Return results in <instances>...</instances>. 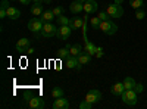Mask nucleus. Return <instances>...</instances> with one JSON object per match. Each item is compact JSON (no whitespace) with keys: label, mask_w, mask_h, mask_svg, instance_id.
I'll return each mask as SVG.
<instances>
[{"label":"nucleus","mask_w":147,"mask_h":109,"mask_svg":"<svg viewBox=\"0 0 147 109\" xmlns=\"http://www.w3.org/2000/svg\"><path fill=\"white\" fill-rule=\"evenodd\" d=\"M121 99L125 105L128 106H136L137 105V100H138V93L131 89V90H124V93L121 94Z\"/></svg>","instance_id":"f257e3e1"},{"label":"nucleus","mask_w":147,"mask_h":109,"mask_svg":"<svg viewBox=\"0 0 147 109\" xmlns=\"http://www.w3.org/2000/svg\"><path fill=\"white\" fill-rule=\"evenodd\" d=\"M43 25H44V22H43V19L41 18H32V19H30L28 21V30L31 31V32H34L37 37H41V30H43Z\"/></svg>","instance_id":"f03ea898"},{"label":"nucleus","mask_w":147,"mask_h":109,"mask_svg":"<svg viewBox=\"0 0 147 109\" xmlns=\"http://www.w3.org/2000/svg\"><path fill=\"white\" fill-rule=\"evenodd\" d=\"M105 34L107 35H113L116 31H118V25L112 21V19H107V21H102L100 22V27H99Z\"/></svg>","instance_id":"7ed1b4c3"},{"label":"nucleus","mask_w":147,"mask_h":109,"mask_svg":"<svg viewBox=\"0 0 147 109\" xmlns=\"http://www.w3.org/2000/svg\"><path fill=\"white\" fill-rule=\"evenodd\" d=\"M40 34H41V37H44V39H52V37H55V35L57 34V28L52 22H44L43 30H41Z\"/></svg>","instance_id":"20e7f679"},{"label":"nucleus","mask_w":147,"mask_h":109,"mask_svg":"<svg viewBox=\"0 0 147 109\" xmlns=\"http://www.w3.org/2000/svg\"><path fill=\"white\" fill-rule=\"evenodd\" d=\"M106 12H107V15H109L110 18H115V19L122 18V15H124V9H122V6H121V5H116V3L109 5V6L106 7Z\"/></svg>","instance_id":"39448f33"},{"label":"nucleus","mask_w":147,"mask_h":109,"mask_svg":"<svg viewBox=\"0 0 147 109\" xmlns=\"http://www.w3.org/2000/svg\"><path fill=\"white\" fill-rule=\"evenodd\" d=\"M103 99V96H102V93L99 91V90H96V89H93V90H90L87 94H85V100L87 102H90V103H99L100 100Z\"/></svg>","instance_id":"423d86ee"},{"label":"nucleus","mask_w":147,"mask_h":109,"mask_svg":"<svg viewBox=\"0 0 147 109\" xmlns=\"http://www.w3.org/2000/svg\"><path fill=\"white\" fill-rule=\"evenodd\" d=\"M71 32H72V28H71V25H59L56 37H57V39H60V40H63V41H66V40L69 39Z\"/></svg>","instance_id":"0eeeda50"},{"label":"nucleus","mask_w":147,"mask_h":109,"mask_svg":"<svg viewBox=\"0 0 147 109\" xmlns=\"http://www.w3.org/2000/svg\"><path fill=\"white\" fill-rule=\"evenodd\" d=\"M28 106L32 109H43L46 106V103H44V99L38 97V96H31L28 100Z\"/></svg>","instance_id":"6e6552de"},{"label":"nucleus","mask_w":147,"mask_h":109,"mask_svg":"<svg viewBox=\"0 0 147 109\" xmlns=\"http://www.w3.org/2000/svg\"><path fill=\"white\" fill-rule=\"evenodd\" d=\"M66 66L69 69H77V71H81V68H82V65L80 64L78 58L77 56H72V55L69 58H66Z\"/></svg>","instance_id":"1a4fd4ad"},{"label":"nucleus","mask_w":147,"mask_h":109,"mask_svg":"<svg viewBox=\"0 0 147 109\" xmlns=\"http://www.w3.org/2000/svg\"><path fill=\"white\" fill-rule=\"evenodd\" d=\"M97 7H99V5H97L96 0H87V2L84 3V12H85L87 15L97 12Z\"/></svg>","instance_id":"9d476101"},{"label":"nucleus","mask_w":147,"mask_h":109,"mask_svg":"<svg viewBox=\"0 0 147 109\" xmlns=\"http://www.w3.org/2000/svg\"><path fill=\"white\" fill-rule=\"evenodd\" d=\"M69 10L72 12L74 15H80L81 12L84 10V3H81L80 0H74V2L69 5Z\"/></svg>","instance_id":"9b49d317"},{"label":"nucleus","mask_w":147,"mask_h":109,"mask_svg":"<svg viewBox=\"0 0 147 109\" xmlns=\"http://www.w3.org/2000/svg\"><path fill=\"white\" fill-rule=\"evenodd\" d=\"M69 108V102L68 99H65L63 96L62 97H56L53 102V109H68Z\"/></svg>","instance_id":"f8f14e48"},{"label":"nucleus","mask_w":147,"mask_h":109,"mask_svg":"<svg viewBox=\"0 0 147 109\" xmlns=\"http://www.w3.org/2000/svg\"><path fill=\"white\" fill-rule=\"evenodd\" d=\"M44 3H34L30 10H31V15L32 16H41L43 15V12H44V7H43Z\"/></svg>","instance_id":"ddd939ff"},{"label":"nucleus","mask_w":147,"mask_h":109,"mask_svg":"<svg viewBox=\"0 0 147 109\" xmlns=\"http://www.w3.org/2000/svg\"><path fill=\"white\" fill-rule=\"evenodd\" d=\"M71 28H72V31L74 30H80V28H82V25H84V19L81 18V16H74L72 19H71Z\"/></svg>","instance_id":"4468645a"},{"label":"nucleus","mask_w":147,"mask_h":109,"mask_svg":"<svg viewBox=\"0 0 147 109\" xmlns=\"http://www.w3.org/2000/svg\"><path fill=\"white\" fill-rule=\"evenodd\" d=\"M28 47H30V40H28V39H21V40H18V43H16V50H18V52L24 53V52H27Z\"/></svg>","instance_id":"2eb2a0df"},{"label":"nucleus","mask_w":147,"mask_h":109,"mask_svg":"<svg viewBox=\"0 0 147 109\" xmlns=\"http://www.w3.org/2000/svg\"><path fill=\"white\" fill-rule=\"evenodd\" d=\"M6 12H7V16H9L10 19H13V21L21 16V10H19L18 7H15V6H9V7L6 9Z\"/></svg>","instance_id":"dca6fc26"},{"label":"nucleus","mask_w":147,"mask_h":109,"mask_svg":"<svg viewBox=\"0 0 147 109\" xmlns=\"http://www.w3.org/2000/svg\"><path fill=\"white\" fill-rule=\"evenodd\" d=\"M77 58H78V60H80V64H81V65H87V64L91 62V55H88L85 50H82Z\"/></svg>","instance_id":"f3484780"},{"label":"nucleus","mask_w":147,"mask_h":109,"mask_svg":"<svg viewBox=\"0 0 147 109\" xmlns=\"http://www.w3.org/2000/svg\"><path fill=\"white\" fill-rule=\"evenodd\" d=\"M124 90H125L124 83H115L113 86H112V89H110L112 94H115V96H121L122 93H124Z\"/></svg>","instance_id":"a211bd4d"},{"label":"nucleus","mask_w":147,"mask_h":109,"mask_svg":"<svg viewBox=\"0 0 147 109\" xmlns=\"http://www.w3.org/2000/svg\"><path fill=\"white\" fill-rule=\"evenodd\" d=\"M84 40H85V43H84V50L87 52L88 55H91V56H94V53H96V44H93L91 41H88L87 39L84 37Z\"/></svg>","instance_id":"6ab92c4d"},{"label":"nucleus","mask_w":147,"mask_h":109,"mask_svg":"<svg viewBox=\"0 0 147 109\" xmlns=\"http://www.w3.org/2000/svg\"><path fill=\"white\" fill-rule=\"evenodd\" d=\"M40 18L43 19V22H52L56 16H55V14H53V10L49 9V10H44V12H43V15H41Z\"/></svg>","instance_id":"aec40b11"},{"label":"nucleus","mask_w":147,"mask_h":109,"mask_svg":"<svg viewBox=\"0 0 147 109\" xmlns=\"http://www.w3.org/2000/svg\"><path fill=\"white\" fill-rule=\"evenodd\" d=\"M82 50H84V47H82L80 43H75V44H72V46L69 47V52H71L72 56H78Z\"/></svg>","instance_id":"412c9836"},{"label":"nucleus","mask_w":147,"mask_h":109,"mask_svg":"<svg viewBox=\"0 0 147 109\" xmlns=\"http://www.w3.org/2000/svg\"><path fill=\"white\" fill-rule=\"evenodd\" d=\"M69 47H71V46H65V47H62V49H59V50H57V56H59L60 59H66V58H69V56H71Z\"/></svg>","instance_id":"4be33fe9"},{"label":"nucleus","mask_w":147,"mask_h":109,"mask_svg":"<svg viewBox=\"0 0 147 109\" xmlns=\"http://www.w3.org/2000/svg\"><path fill=\"white\" fill-rule=\"evenodd\" d=\"M124 87H125V90H131V89H134V86H136V80L134 78H131V77H127L124 81Z\"/></svg>","instance_id":"5701e85b"},{"label":"nucleus","mask_w":147,"mask_h":109,"mask_svg":"<svg viewBox=\"0 0 147 109\" xmlns=\"http://www.w3.org/2000/svg\"><path fill=\"white\" fill-rule=\"evenodd\" d=\"M56 22L59 24V25H69V24H71V19H68V16L60 15V16L56 18Z\"/></svg>","instance_id":"b1692460"},{"label":"nucleus","mask_w":147,"mask_h":109,"mask_svg":"<svg viewBox=\"0 0 147 109\" xmlns=\"http://www.w3.org/2000/svg\"><path fill=\"white\" fill-rule=\"evenodd\" d=\"M100 22H102V19H100L99 16H91V19H90V24H91V28L97 30V28L100 27Z\"/></svg>","instance_id":"393cba45"},{"label":"nucleus","mask_w":147,"mask_h":109,"mask_svg":"<svg viewBox=\"0 0 147 109\" xmlns=\"http://www.w3.org/2000/svg\"><path fill=\"white\" fill-rule=\"evenodd\" d=\"M129 5L137 10V9H141L144 3H143V0H129Z\"/></svg>","instance_id":"a878e982"},{"label":"nucleus","mask_w":147,"mask_h":109,"mask_svg":"<svg viewBox=\"0 0 147 109\" xmlns=\"http://www.w3.org/2000/svg\"><path fill=\"white\" fill-rule=\"evenodd\" d=\"M52 96L56 99V97H62L63 96V90L60 89V87H55L53 90H52Z\"/></svg>","instance_id":"bb28decb"},{"label":"nucleus","mask_w":147,"mask_h":109,"mask_svg":"<svg viewBox=\"0 0 147 109\" xmlns=\"http://www.w3.org/2000/svg\"><path fill=\"white\" fill-rule=\"evenodd\" d=\"M52 10H53V14H55V16H56V18H57V16H60V15H63V12H65V9H63L62 6H56V7H53Z\"/></svg>","instance_id":"cd10ccee"},{"label":"nucleus","mask_w":147,"mask_h":109,"mask_svg":"<svg viewBox=\"0 0 147 109\" xmlns=\"http://www.w3.org/2000/svg\"><path fill=\"white\" fill-rule=\"evenodd\" d=\"M93 108V103H90V102H87V100H82V102H80V109H91Z\"/></svg>","instance_id":"c85d7f7f"},{"label":"nucleus","mask_w":147,"mask_h":109,"mask_svg":"<svg viewBox=\"0 0 147 109\" xmlns=\"http://www.w3.org/2000/svg\"><path fill=\"white\" fill-rule=\"evenodd\" d=\"M136 18H137L138 21L144 19V18H146V12H144L143 9H137V10H136Z\"/></svg>","instance_id":"c756f323"},{"label":"nucleus","mask_w":147,"mask_h":109,"mask_svg":"<svg viewBox=\"0 0 147 109\" xmlns=\"http://www.w3.org/2000/svg\"><path fill=\"white\" fill-rule=\"evenodd\" d=\"M103 55H105V52H103V47L97 46V47H96V53H94V56H96V58H103Z\"/></svg>","instance_id":"7c9ffc66"},{"label":"nucleus","mask_w":147,"mask_h":109,"mask_svg":"<svg viewBox=\"0 0 147 109\" xmlns=\"http://www.w3.org/2000/svg\"><path fill=\"white\" fill-rule=\"evenodd\" d=\"M97 16H99L102 21H107V19H110V16L107 15V12H99V15H97Z\"/></svg>","instance_id":"2f4dec72"},{"label":"nucleus","mask_w":147,"mask_h":109,"mask_svg":"<svg viewBox=\"0 0 147 109\" xmlns=\"http://www.w3.org/2000/svg\"><path fill=\"white\" fill-rule=\"evenodd\" d=\"M134 90H136L137 93H143V90H144V87H143V84H140V83L137 84V83H136V86H134Z\"/></svg>","instance_id":"473e14b6"},{"label":"nucleus","mask_w":147,"mask_h":109,"mask_svg":"<svg viewBox=\"0 0 147 109\" xmlns=\"http://www.w3.org/2000/svg\"><path fill=\"white\" fill-rule=\"evenodd\" d=\"M9 7V0H2L0 2V9H7Z\"/></svg>","instance_id":"72a5a7b5"},{"label":"nucleus","mask_w":147,"mask_h":109,"mask_svg":"<svg viewBox=\"0 0 147 109\" xmlns=\"http://www.w3.org/2000/svg\"><path fill=\"white\" fill-rule=\"evenodd\" d=\"M19 2H21L22 5H30V3L32 2V0H19Z\"/></svg>","instance_id":"f704fd0d"},{"label":"nucleus","mask_w":147,"mask_h":109,"mask_svg":"<svg viewBox=\"0 0 147 109\" xmlns=\"http://www.w3.org/2000/svg\"><path fill=\"white\" fill-rule=\"evenodd\" d=\"M32 52H34V49H32V47H28V49H27V55H32Z\"/></svg>","instance_id":"c9c22d12"},{"label":"nucleus","mask_w":147,"mask_h":109,"mask_svg":"<svg viewBox=\"0 0 147 109\" xmlns=\"http://www.w3.org/2000/svg\"><path fill=\"white\" fill-rule=\"evenodd\" d=\"M124 2H125V0H113V3H116V5H122Z\"/></svg>","instance_id":"e433bc0d"},{"label":"nucleus","mask_w":147,"mask_h":109,"mask_svg":"<svg viewBox=\"0 0 147 109\" xmlns=\"http://www.w3.org/2000/svg\"><path fill=\"white\" fill-rule=\"evenodd\" d=\"M34 3H44V0H32Z\"/></svg>","instance_id":"4c0bfd02"},{"label":"nucleus","mask_w":147,"mask_h":109,"mask_svg":"<svg viewBox=\"0 0 147 109\" xmlns=\"http://www.w3.org/2000/svg\"><path fill=\"white\" fill-rule=\"evenodd\" d=\"M52 2V0H44V3H50Z\"/></svg>","instance_id":"58836bf2"},{"label":"nucleus","mask_w":147,"mask_h":109,"mask_svg":"<svg viewBox=\"0 0 147 109\" xmlns=\"http://www.w3.org/2000/svg\"><path fill=\"white\" fill-rule=\"evenodd\" d=\"M80 2H81V3H85V2H87V0H80Z\"/></svg>","instance_id":"ea45409f"},{"label":"nucleus","mask_w":147,"mask_h":109,"mask_svg":"<svg viewBox=\"0 0 147 109\" xmlns=\"http://www.w3.org/2000/svg\"><path fill=\"white\" fill-rule=\"evenodd\" d=\"M10 2H15V0H10Z\"/></svg>","instance_id":"a19ab883"}]
</instances>
